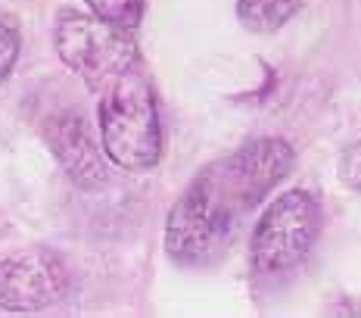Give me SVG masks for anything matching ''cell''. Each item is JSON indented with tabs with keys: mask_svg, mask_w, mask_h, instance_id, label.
I'll use <instances>...</instances> for the list:
<instances>
[{
	"mask_svg": "<svg viewBox=\"0 0 361 318\" xmlns=\"http://www.w3.org/2000/svg\"><path fill=\"white\" fill-rule=\"evenodd\" d=\"M296 165L283 138H259L202 165L165 218V253L180 269H212L246 218Z\"/></svg>",
	"mask_w": 361,
	"mask_h": 318,
	"instance_id": "obj_1",
	"label": "cell"
},
{
	"mask_svg": "<svg viewBox=\"0 0 361 318\" xmlns=\"http://www.w3.org/2000/svg\"><path fill=\"white\" fill-rule=\"evenodd\" d=\"M100 97L103 153L125 172H149L162 159V122L144 59L128 66Z\"/></svg>",
	"mask_w": 361,
	"mask_h": 318,
	"instance_id": "obj_2",
	"label": "cell"
},
{
	"mask_svg": "<svg viewBox=\"0 0 361 318\" xmlns=\"http://www.w3.org/2000/svg\"><path fill=\"white\" fill-rule=\"evenodd\" d=\"M321 203L312 191L293 187L271 200L250 240V262L259 278H281L312 253L321 234Z\"/></svg>",
	"mask_w": 361,
	"mask_h": 318,
	"instance_id": "obj_3",
	"label": "cell"
},
{
	"mask_svg": "<svg viewBox=\"0 0 361 318\" xmlns=\"http://www.w3.org/2000/svg\"><path fill=\"white\" fill-rule=\"evenodd\" d=\"M54 47L59 59L72 72H78L94 94H103L128 66L140 59L131 32L109 25L100 16H85L72 10L59 13Z\"/></svg>",
	"mask_w": 361,
	"mask_h": 318,
	"instance_id": "obj_4",
	"label": "cell"
},
{
	"mask_svg": "<svg viewBox=\"0 0 361 318\" xmlns=\"http://www.w3.org/2000/svg\"><path fill=\"white\" fill-rule=\"evenodd\" d=\"M69 290V269L50 249H13L0 256V309L41 312Z\"/></svg>",
	"mask_w": 361,
	"mask_h": 318,
	"instance_id": "obj_5",
	"label": "cell"
},
{
	"mask_svg": "<svg viewBox=\"0 0 361 318\" xmlns=\"http://www.w3.org/2000/svg\"><path fill=\"white\" fill-rule=\"evenodd\" d=\"M44 141L54 150V156L59 159V165L66 169L75 184L81 191H100L106 184V163L103 153L87 134V125L81 119V112L63 110L44 122Z\"/></svg>",
	"mask_w": 361,
	"mask_h": 318,
	"instance_id": "obj_6",
	"label": "cell"
},
{
	"mask_svg": "<svg viewBox=\"0 0 361 318\" xmlns=\"http://www.w3.org/2000/svg\"><path fill=\"white\" fill-rule=\"evenodd\" d=\"M302 0H237V16L252 32H277L299 13Z\"/></svg>",
	"mask_w": 361,
	"mask_h": 318,
	"instance_id": "obj_7",
	"label": "cell"
},
{
	"mask_svg": "<svg viewBox=\"0 0 361 318\" xmlns=\"http://www.w3.org/2000/svg\"><path fill=\"white\" fill-rule=\"evenodd\" d=\"M87 6L94 16H100L109 25L134 32L140 25V19H144L147 0H87Z\"/></svg>",
	"mask_w": 361,
	"mask_h": 318,
	"instance_id": "obj_8",
	"label": "cell"
},
{
	"mask_svg": "<svg viewBox=\"0 0 361 318\" xmlns=\"http://www.w3.org/2000/svg\"><path fill=\"white\" fill-rule=\"evenodd\" d=\"M16 59H19V28L13 22L0 19V81L10 78Z\"/></svg>",
	"mask_w": 361,
	"mask_h": 318,
	"instance_id": "obj_9",
	"label": "cell"
},
{
	"mask_svg": "<svg viewBox=\"0 0 361 318\" xmlns=\"http://www.w3.org/2000/svg\"><path fill=\"white\" fill-rule=\"evenodd\" d=\"M336 175L349 191L361 194V141L349 143V147L340 153V163H336Z\"/></svg>",
	"mask_w": 361,
	"mask_h": 318,
	"instance_id": "obj_10",
	"label": "cell"
}]
</instances>
